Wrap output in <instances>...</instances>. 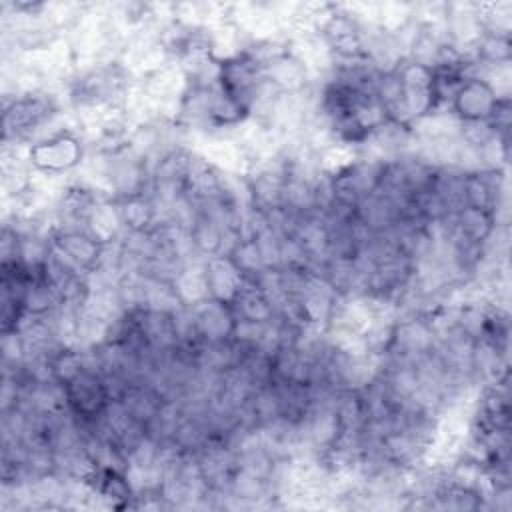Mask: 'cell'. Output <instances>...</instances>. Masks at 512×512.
I'll use <instances>...</instances> for the list:
<instances>
[{"instance_id": "obj_1", "label": "cell", "mask_w": 512, "mask_h": 512, "mask_svg": "<svg viewBox=\"0 0 512 512\" xmlns=\"http://www.w3.org/2000/svg\"><path fill=\"white\" fill-rule=\"evenodd\" d=\"M84 158L86 138L78 126H64L26 146L30 168L44 176H70L84 164Z\"/></svg>"}, {"instance_id": "obj_2", "label": "cell", "mask_w": 512, "mask_h": 512, "mask_svg": "<svg viewBox=\"0 0 512 512\" xmlns=\"http://www.w3.org/2000/svg\"><path fill=\"white\" fill-rule=\"evenodd\" d=\"M502 96L496 94L492 84L480 76H468L448 104V112L458 122H476V120H492L494 110ZM506 98V96H504Z\"/></svg>"}]
</instances>
